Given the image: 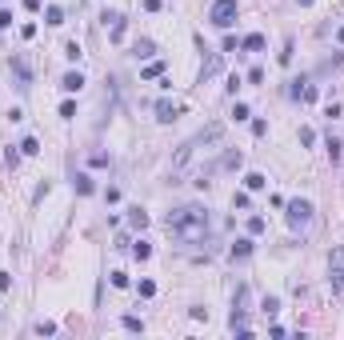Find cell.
I'll list each match as a JSON object with an SVG mask.
<instances>
[{"label": "cell", "instance_id": "6da1fadb", "mask_svg": "<svg viewBox=\"0 0 344 340\" xmlns=\"http://www.w3.org/2000/svg\"><path fill=\"white\" fill-rule=\"evenodd\" d=\"M168 232L172 236H180V240H204V232H208V208H200V204H184V208H176L168 212Z\"/></svg>", "mask_w": 344, "mask_h": 340}, {"label": "cell", "instance_id": "7a4b0ae2", "mask_svg": "<svg viewBox=\"0 0 344 340\" xmlns=\"http://www.w3.org/2000/svg\"><path fill=\"white\" fill-rule=\"evenodd\" d=\"M236 12H240V8H236V0H216V4H212V12H208V20H212L216 28H232Z\"/></svg>", "mask_w": 344, "mask_h": 340}, {"label": "cell", "instance_id": "3957f363", "mask_svg": "<svg viewBox=\"0 0 344 340\" xmlns=\"http://www.w3.org/2000/svg\"><path fill=\"white\" fill-rule=\"evenodd\" d=\"M308 220H312V204H308V200H288V224L304 228Z\"/></svg>", "mask_w": 344, "mask_h": 340}, {"label": "cell", "instance_id": "277c9868", "mask_svg": "<svg viewBox=\"0 0 344 340\" xmlns=\"http://www.w3.org/2000/svg\"><path fill=\"white\" fill-rule=\"evenodd\" d=\"M220 140H224V124H208L200 136H192L196 148H208V144H220Z\"/></svg>", "mask_w": 344, "mask_h": 340}, {"label": "cell", "instance_id": "5b68a950", "mask_svg": "<svg viewBox=\"0 0 344 340\" xmlns=\"http://www.w3.org/2000/svg\"><path fill=\"white\" fill-rule=\"evenodd\" d=\"M216 72H220V52H208V56H204V64H200V76H196V84H208Z\"/></svg>", "mask_w": 344, "mask_h": 340}, {"label": "cell", "instance_id": "8992f818", "mask_svg": "<svg viewBox=\"0 0 344 340\" xmlns=\"http://www.w3.org/2000/svg\"><path fill=\"white\" fill-rule=\"evenodd\" d=\"M60 88H64V92H80V88H84V76H80V72H64Z\"/></svg>", "mask_w": 344, "mask_h": 340}, {"label": "cell", "instance_id": "52a82bcc", "mask_svg": "<svg viewBox=\"0 0 344 340\" xmlns=\"http://www.w3.org/2000/svg\"><path fill=\"white\" fill-rule=\"evenodd\" d=\"M12 68H16V76H20V88H28V84H32V72H28V64H24L20 56H12Z\"/></svg>", "mask_w": 344, "mask_h": 340}, {"label": "cell", "instance_id": "ba28073f", "mask_svg": "<svg viewBox=\"0 0 344 340\" xmlns=\"http://www.w3.org/2000/svg\"><path fill=\"white\" fill-rule=\"evenodd\" d=\"M252 256V240H236L232 244V260H248Z\"/></svg>", "mask_w": 344, "mask_h": 340}, {"label": "cell", "instance_id": "9c48e42d", "mask_svg": "<svg viewBox=\"0 0 344 340\" xmlns=\"http://www.w3.org/2000/svg\"><path fill=\"white\" fill-rule=\"evenodd\" d=\"M332 276H336V284H344V248L332 252Z\"/></svg>", "mask_w": 344, "mask_h": 340}, {"label": "cell", "instance_id": "30bf717a", "mask_svg": "<svg viewBox=\"0 0 344 340\" xmlns=\"http://www.w3.org/2000/svg\"><path fill=\"white\" fill-rule=\"evenodd\" d=\"M156 116H160V120L168 124V120H176V116H180V108H172L168 100H160V104H156Z\"/></svg>", "mask_w": 344, "mask_h": 340}, {"label": "cell", "instance_id": "8fae6325", "mask_svg": "<svg viewBox=\"0 0 344 340\" xmlns=\"http://www.w3.org/2000/svg\"><path fill=\"white\" fill-rule=\"evenodd\" d=\"M16 148H20L24 156H36V152H40V144H36V136H24V140H20Z\"/></svg>", "mask_w": 344, "mask_h": 340}, {"label": "cell", "instance_id": "7c38bea8", "mask_svg": "<svg viewBox=\"0 0 344 340\" xmlns=\"http://www.w3.org/2000/svg\"><path fill=\"white\" fill-rule=\"evenodd\" d=\"M244 48H248V52H260V48H264V36H260V32L244 36Z\"/></svg>", "mask_w": 344, "mask_h": 340}, {"label": "cell", "instance_id": "4fadbf2b", "mask_svg": "<svg viewBox=\"0 0 344 340\" xmlns=\"http://www.w3.org/2000/svg\"><path fill=\"white\" fill-rule=\"evenodd\" d=\"M72 184H76V192H80V196H92V180H88L84 172H80V176H76Z\"/></svg>", "mask_w": 344, "mask_h": 340}, {"label": "cell", "instance_id": "5bb4252c", "mask_svg": "<svg viewBox=\"0 0 344 340\" xmlns=\"http://www.w3.org/2000/svg\"><path fill=\"white\" fill-rule=\"evenodd\" d=\"M128 220H132V228H144V224H148V212H144V208H132Z\"/></svg>", "mask_w": 344, "mask_h": 340}, {"label": "cell", "instance_id": "9a60e30c", "mask_svg": "<svg viewBox=\"0 0 344 340\" xmlns=\"http://www.w3.org/2000/svg\"><path fill=\"white\" fill-rule=\"evenodd\" d=\"M240 164H244L240 152H224V160H220V168H240Z\"/></svg>", "mask_w": 344, "mask_h": 340}, {"label": "cell", "instance_id": "2e32d148", "mask_svg": "<svg viewBox=\"0 0 344 340\" xmlns=\"http://www.w3.org/2000/svg\"><path fill=\"white\" fill-rule=\"evenodd\" d=\"M244 184H248V188H252V192H256V188H264V184H268V180H264V176H260V172H248V176H244Z\"/></svg>", "mask_w": 344, "mask_h": 340}, {"label": "cell", "instance_id": "e0dca14e", "mask_svg": "<svg viewBox=\"0 0 344 340\" xmlns=\"http://www.w3.org/2000/svg\"><path fill=\"white\" fill-rule=\"evenodd\" d=\"M152 52H156V44H152V40H136V56H140V60L152 56Z\"/></svg>", "mask_w": 344, "mask_h": 340}, {"label": "cell", "instance_id": "ac0fdd59", "mask_svg": "<svg viewBox=\"0 0 344 340\" xmlns=\"http://www.w3.org/2000/svg\"><path fill=\"white\" fill-rule=\"evenodd\" d=\"M260 308H264V316H276V312H280V300H276V296H268Z\"/></svg>", "mask_w": 344, "mask_h": 340}, {"label": "cell", "instance_id": "d6986e66", "mask_svg": "<svg viewBox=\"0 0 344 340\" xmlns=\"http://www.w3.org/2000/svg\"><path fill=\"white\" fill-rule=\"evenodd\" d=\"M44 20H48V24H64V12H60V8H48Z\"/></svg>", "mask_w": 344, "mask_h": 340}, {"label": "cell", "instance_id": "ffe728a7", "mask_svg": "<svg viewBox=\"0 0 344 340\" xmlns=\"http://www.w3.org/2000/svg\"><path fill=\"white\" fill-rule=\"evenodd\" d=\"M160 72H164V64L156 60V64H148V68H144V80H152V76H160Z\"/></svg>", "mask_w": 344, "mask_h": 340}, {"label": "cell", "instance_id": "44dd1931", "mask_svg": "<svg viewBox=\"0 0 344 340\" xmlns=\"http://www.w3.org/2000/svg\"><path fill=\"white\" fill-rule=\"evenodd\" d=\"M328 156H332V164L340 160V140H332V136H328Z\"/></svg>", "mask_w": 344, "mask_h": 340}, {"label": "cell", "instance_id": "7402d4cb", "mask_svg": "<svg viewBox=\"0 0 344 340\" xmlns=\"http://www.w3.org/2000/svg\"><path fill=\"white\" fill-rule=\"evenodd\" d=\"M132 252H136V260H148V256H152V248H148V244H144V240H140V244H136V248H132Z\"/></svg>", "mask_w": 344, "mask_h": 340}, {"label": "cell", "instance_id": "603a6c76", "mask_svg": "<svg viewBox=\"0 0 344 340\" xmlns=\"http://www.w3.org/2000/svg\"><path fill=\"white\" fill-rule=\"evenodd\" d=\"M124 328H128V332H144V324H140L136 316H124Z\"/></svg>", "mask_w": 344, "mask_h": 340}, {"label": "cell", "instance_id": "cb8c5ba5", "mask_svg": "<svg viewBox=\"0 0 344 340\" xmlns=\"http://www.w3.org/2000/svg\"><path fill=\"white\" fill-rule=\"evenodd\" d=\"M292 48H296V44H292V36H288V40H284V52H280V64H292Z\"/></svg>", "mask_w": 344, "mask_h": 340}, {"label": "cell", "instance_id": "d4e9b609", "mask_svg": "<svg viewBox=\"0 0 344 340\" xmlns=\"http://www.w3.org/2000/svg\"><path fill=\"white\" fill-rule=\"evenodd\" d=\"M64 56L76 60V56H80V44H76V40H68V44H64Z\"/></svg>", "mask_w": 344, "mask_h": 340}, {"label": "cell", "instance_id": "484cf974", "mask_svg": "<svg viewBox=\"0 0 344 340\" xmlns=\"http://www.w3.org/2000/svg\"><path fill=\"white\" fill-rule=\"evenodd\" d=\"M60 116H64V120H72V116H76V104H72V100H64V104H60Z\"/></svg>", "mask_w": 344, "mask_h": 340}, {"label": "cell", "instance_id": "4316f807", "mask_svg": "<svg viewBox=\"0 0 344 340\" xmlns=\"http://www.w3.org/2000/svg\"><path fill=\"white\" fill-rule=\"evenodd\" d=\"M248 232H252V236H260V232H264V220H260V216H252V220H248Z\"/></svg>", "mask_w": 344, "mask_h": 340}, {"label": "cell", "instance_id": "83f0119b", "mask_svg": "<svg viewBox=\"0 0 344 340\" xmlns=\"http://www.w3.org/2000/svg\"><path fill=\"white\" fill-rule=\"evenodd\" d=\"M4 160H8V168H16V164H20V152H16V148H8V152H4Z\"/></svg>", "mask_w": 344, "mask_h": 340}, {"label": "cell", "instance_id": "f1b7e54d", "mask_svg": "<svg viewBox=\"0 0 344 340\" xmlns=\"http://www.w3.org/2000/svg\"><path fill=\"white\" fill-rule=\"evenodd\" d=\"M232 208H248V192H236L232 196Z\"/></svg>", "mask_w": 344, "mask_h": 340}, {"label": "cell", "instance_id": "f546056e", "mask_svg": "<svg viewBox=\"0 0 344 340\" xmlns=\"http://www.w3.org/2000/svg\"><path fill=\"white\" fill-rule=\"evenodd\" d=\"M140 296H156V284H152V280H140Z\"/></svg>", "mask_w": 344, "mask_h": 340}, {"label": "cell", "instance_id": "4dcf8cb0", "mask_svg": "<svg viewBox=\"0 0 344 340\" xmlns=\"http://www.w3.org/2000/svg\"><path fill=\"white\" fill-rule=\"evenodd\" d=\"M24 8H28V12H36V8H40V0H24Z\"/></svg>", "mask_w": 344, "mask_h": 340}, {"label": "cell", "instance_id": "1f68e13d", "mask_svg": "<svg viewBox=\"0 0 344 340\" xmlns=\"http://www.w3.org/2000/svg\"><path fill=\"white\" fill-rule=\"evenodd\" d=\"M296 4H300V8H308V4H312V0H296Z\"/></svg>", "mask_w": 344, "mask_h": 340}, {"label": "cell", "instance_id": "d6a6232c", "mask_svg": "<svg viewBox=\"0 0 344 340\" xmlns=\"http://www.w3.org/2000/svg\"><path fill=\"white\" fill-rule=\"evenodd\" d=\"M336 40H340V44H344V28H340V32H336Z\"/></svg>", "mask_w": 344, "mask_h": 340}]
</instances>
